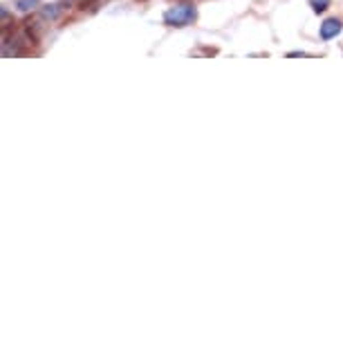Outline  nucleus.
I'll list each match as a JSON object with an SVG mask.
<instances>
[{"label": "nucleus", "instance_id": "obj_1", "mask_svg": "<svg viewBox=\"0 0 343 343\" xmlns=\"http://www.w3.org/2000/svg\"><path fill=\"white\" fill-rule=\"evenodd\" d=\"M195 20V7L193 5H175L168 12L164 14V23L170 25V27H186Z\"/></svg>", "mask_w": 343, "mask_h": 343}, {"label": "nucleus", "instance_id": "obj_3", "mask_svg": "<svg viewBox=\"0 0 343 343\" xmlns=\"http://www.w3.org/2000/svg\"><path fill=\"white\" fill-rule=\"evenodd\" d=\"M310 5H312V9L319 14V12H325L327 5H330V0H310Z\"/></svg>", "mask_w": 343, "mask_h": 343}, {"label": "nucleus", "instance_id": "obj_4", "mask_svg": "<svg viewBox=\"0 0 343 343\" xmlns=\"http://www.w3.org/2000/svg\"><path fill=\"white\" fill-rule=\"evenodd\" d=\"M36 5V0H18V9H23V12H27V9H32Z\"/></svg>", "mask_w": 343, "mask_h": 343}, {"label": "nucleus", "instance_id": "obj_2", "mask_svg": "<svg viewBox=\"0 0 343 343\" xmlns=\"http://www.w3.org/2000/svg\"><path fill=\"white\" fill-rule=\"evenodd\" d=\"M339 32H341V20L339 18H327L325 23L321 25V38H325V40L334 38Z\"/></svg>", "mask_w": 343, "mask_h": 343}]
</instances>
